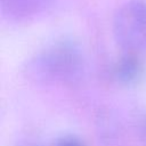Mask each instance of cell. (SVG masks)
Here are the masks:
<instances>
[{
  "label": "cell",
  "mask_w": 146,
  "mask_h": 146,
  "mask_svg": "<svg viewBox=\"0 0 146 146\" xmlns=\"http://www.w3.org/2000/svg\"><path fill=\"white\" fill-rule=\"evenodd\" d=\"M84 59L80 46L60 39L32 56L23 68L24 76L38 84H70L83 72Z\"/></svg>",
  "instance_id": "6da1fadb"
},
{
  "label": "cell",
  "mask_w": 146,
  "mask_h": 146,
  "mask_svg": "<svg viewBox=\"0 0 146 146\" xmlns=\"http://www.w3.org/2000/svg\"><path fill=\"white\" fill-rule=\"evenodd\" d=\"M113 34L124 52L139 54L146 50V1L129 0L113 17Z\"/></svg>",
  "instance_id": "7a4b0ae2"
},
{
  "label": "cell",
  "mask_w": 146,
  "mask_h": 146,
  "mask_svg": "<svg viewBox=\"0 0 146 146\" xmlns=\"http://www.w3.org/2000/svg\"><path fill=\"white\" fill-rule=\"evenodd\" d=\"M56 0H0L3 18L14 23H25L46 13Z\"/></svg>",
  "instance_id": "3957f363"
},
{
  "label": "cell",
  "mask_w": 146,
  "mask_h": 146,
  "mask_svg": "<svg viewBox=\"0 0 146 146\" xmlns=\"http://www.w3.org/2000/svg\"><path fill=\"white\" fill-rule=\"evenodd\" d=\"M114 78L124 86L136 83L143 74V63L135 52H124L114 65Z\"/></svg>",
  "instance_id": "277c9868"
},
{
  "label": "cell",
  "mask_w": 146,
  "mask_h": 146,
  "mask_svg": "<svg viewBox=\"0 0 146 146\" xmlns=\"http://www.w3.org/2000/svg\"><path fill=\"white\" fill-rule=\"evenodd\" d=\"M52 146H84V144L76 136L66 135V136H62L58 139H56Z\"/></svg>",
  "instance_id": "5b68a950"
},
{
  "label": "cell",
  "mask_w": 146,
  "mask_h": 146,
  "mask_svg": "<svg viewBox=\"0 0 146 146\" xmlns=\"http://www.w3.org/2000/svg\"><path fill=\"white\" fill-rule=\"evenodd\" d=\"M143 141H144V145L146 146V125H145V128L143 130Z\"/></svg>",
  "instance_id": "8992f818"
}]
</instances>
